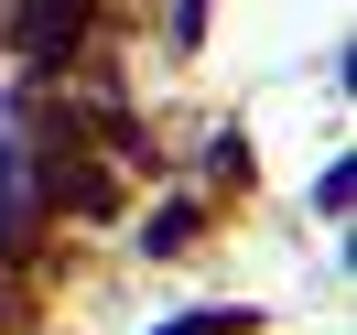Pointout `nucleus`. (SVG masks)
<instances>
[{"label":"nucleus","mask_w":357,"mask_h":335,"mask_svg":"<svg viewBox=\"0 0 357 335\" xmlns=\"http://www.w3.org/2000/svg\"><path fill=\"white\" fill-rule=\"evenodd\" d=\"M44 205H66V217H109L119 184H109V162H98V152L54 141V152H44Z\"/></svg>","instance_id":"1"},{"label":"nucleus","mask_w":357,"mask_h":335,"mask_svg":"<svg viewBox=\"0 0 357 335\" xmlns=\"http://www.w3.org/2000/svg\"><path fill=\"white\" fill-rule=\"evenodd\" d=\"M174 335H249V313H195V325H174Z\"/></svg>","instance_id":"2"}]
</instances>
